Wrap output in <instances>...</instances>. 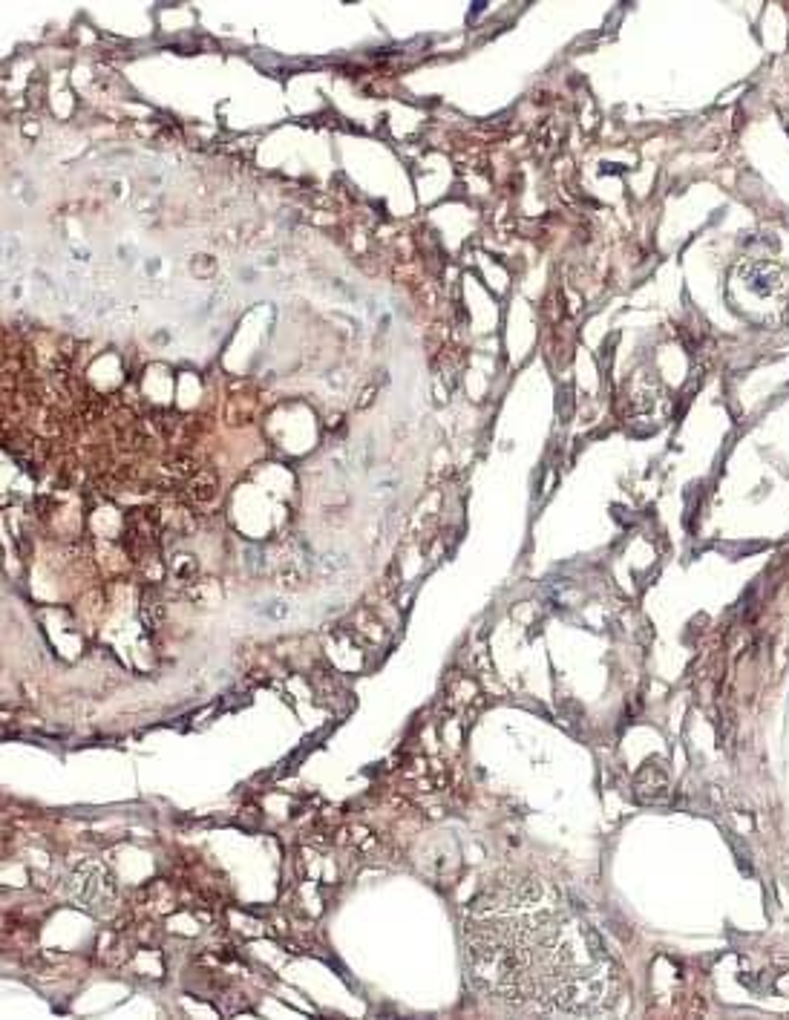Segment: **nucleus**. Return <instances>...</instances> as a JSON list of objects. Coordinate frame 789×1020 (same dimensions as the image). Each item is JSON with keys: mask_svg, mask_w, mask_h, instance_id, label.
Returning <instances> with one entry per match:
<instances>
[{"mask_svg": "<svg viewBox=\"0 0 789 1020\" xmlns=\"http://www.w3.org/2000/svg\"><path fill=\"white\" fill-rule=\"evenodd\" d=\"M70 899L93 917H107L116 908V879L101 862H84L67 882Z\"/></svg>", "mask_w": 789, "mask_h": 1020, "instance_id": "2", "label": "nucleus"}, {"mask_svg": "<svg viewBox=\"0 0 789 1020\" xmlns=\"http://www.w3.org/2000/svg\"><path fill=\"white\" fill-rule=\"evenodd\" d=\"M142 617H144V623H162V617H165V608H162V603L150 594H144V603H142Z\"/></svg>", "mask_w": 789, "mask_h": 1020, "instance_id": "4", "label": "nucleus"}, {"mask_svg": "<svg viewBox=\"0 0 789 1020\" xmlns=\"http://www.w3.org/2000/svg\"><path fill=\"white\" fill-rule=\"evenodd\" d=\"M464 948L473 983L513 1012L594 1018L617 1006L620 972L602 937L539 879L476 899Z\"/></svg>", "mask_w": 789, "mask_h": 1020, "instance_id": "1", "label": "nucleus"}, {"mask_svg": "<svg viewBox=\"0 0 789 1020\" xmlns=\"http://www.w3.org/2000/svg\"><path fill=\"white\" fill-rule=\"evenodd\" d=\"M214 493L216 479L211 473H199L191 482V487H188V496H191L193 502H208V499H214Z\"/></svg>", "mask_w": 789, "mask_h": 1020, "instance_id": "3", "label": "nucleus"}]
</instances>
